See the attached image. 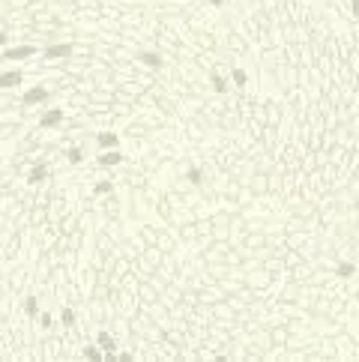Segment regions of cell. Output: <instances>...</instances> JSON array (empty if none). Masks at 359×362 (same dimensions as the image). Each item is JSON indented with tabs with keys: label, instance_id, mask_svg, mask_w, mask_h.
<instances>
[{
	"label": "cell",
	"instance_id": "cell-19",
	"mask_svg": "<svg viewBox=\"0 0 359 362\" xmlns=\"http://www.w3.org/2000/svg\"><path fill=\"white\" fill-rule=\"evenodd\" d=\"M66 159H69L72 165H81V159H84V153H81V147H72L69 153H66Z\"/></svg>",
	"mask_w": 359,
	"mask_h": 362
},
{
	"label": "cell",
	"instance_id": "cell-1",
	"mask_svg": "<svg viewBox=\"0 0 359 362\" xmlns=\"http://www.w3.org/2000/svg\"><path fill=\"white\" fill-rule=\"evenodd\" d=\"M51 99V90L48 87H39V84H36V87H27L24 93H21V102H24V105H42V102H48Z\"/></svg>",
	"mask_w": 359,
	"mask_h": 362
},
{
	"label": "cell",
	"instance_id": "cell-23",
	"mask_svg": "<svg viewBox=\"0 0 359 362\" xmlns=\"http://www.w3.org/2000/svg\"><path fill=\"white\" fill-rule=\"evenodd\" d=\"M9 42V36H6V33H0V45H6Z\"/></svg>",
	"mask_w": 359,
	"mask_h": 362
},
{
	"label": "cell",
	"instance_id": "cell-18",
	"mask_svg": "<svg viewBox=\"0 0 359 362\" xmlns=\"http://www.w3.org/2000/svg\"><path fill=\"white\" fill-rule=\"evenodd\" d=\"M93 192H96V195H111V192H114V183H111V180H102V183L93 186Z\"/></svg>",
	"mask_w": 359,
	"mask_h": 362
},
{
	"label": "cell",
	"instance_id": "cell-2",
	"mask_svg": "<svg viewBox=\"0 0 359 362\" xmlns=\"http://www.w3.org/2000/svg\"><path fill=\"white\" fill-rule=\"evenodd\" d=\"M21 81H24L21 69H6V72H0V90H15L21 87Z\"/></svg>",
	"mask_w": 359,
	"mask_h": 362
},
{
	"label": "cell",
	"instance_id": "cell-16",
	"mask_svg": "<svg viewBox=\"0 0 359 362\" xmlns=\"http://www.w3.org/2000/svg\"><path fill=\"white\" fill-rule=\"evenodd\" d=\"M60 323H63V326H72V323H75V308H69V305L60 308Z\"/></svg>",
	"mask_w": 359,
	"mask_h": 362
},
{
	"label": "cell",
	"instance_id": "cell-7",
	"mask_svg": "<svg viewBox=\"0 0 359 362\" xmlns=\"http://www.w3.org/2000/svg\"><path fill=\"white\" fill-rule=\"evenodd\" d=\"M60 120H63V111H60V108H51V111H45V114L39 117V126H42V129H51V126H60Z\"/></svg>",
	"mask_w": 359,
	"mask_h": 362
},
{
	"label": "cell",
	"instance_id": "cell-21",
	"mask_svg": "<svg viewBox=\"0 0 359 362\" xmlns=\"http://www.w3.org/2000/svg\"><path fill=\"white\" fill-rule=\"evenodd\" d=\"M350 9H353V18L359 21V0H350Z\"/></svg>",
	"mask_w": 359,
	"mask_h": 362
},
{
	"label": "cell",
	"instance_id": "cell-5",
	"mask_svg": "<svg viewBox=\"0 0 359 362\" xmlns=\"http://www.w3.org/2000/svg\"><path fill=\"white\" fill-rule=\"evenodd\" d=\"M96 162H99L102 168H111V165H120V162H123V153H120V150H102Z\"/></svg>",
	"mask_w": 359,
	"mask_h": 362
},
{
	"label": "cell",
	"instance_id": "cell-8",
	"mask_svg": "<svg viewBox=\"0 0 359 362\" xmlns=\"http://www.w3.org/2000/svg\"><path fill=\"white\" fill-rule=\"evenodd\" d=\"M96 144H99V150H117L120 138H117L114 132H99V135H96Z\"/></svg>",
	"mask_w": 359,
	"mask_h": 362
},
{
	"label": "cell",
	"instance_id": "cell-20",
	"mask_svg": "<svg viewBox=\"0 0 359 362\" xmlns=\"http://www.w3.org/2000/svg\"><path fill=\"white\" fill-rule=\"evenodd\" d=\"M39 326L42 330H51V326H54V317H51L48 312H39Z\"/></svg>",
	"mask_w": 359,
	"mask_h": 362
},
{
	"label": "cell",
	"instance_id": "cell-22",
	"mask_svg": "<svg viewBox=\"0 0 359 362\" xmlns=\"http://www.w3.org/2000/svg\"><path fill=\"white\" fill-rule=\"evenodd\" d=\"M210 6H225V0H207Z\"/></svg>",
	"mask_w": 359,
	"mask_h": 362
},
{
	"label": "cell",
	"instance_id": "cell-14",
	"mask_svg": "<svg viewBox=\"0 0 359 362\" xmlns=\"http://www.w3.org/2000/svg\"><path fill=\"white\" fill-rule=\"evenodd\" d=\"M210 81H213V90H216V93H228V81L221 78L219 72H213V75H210Z\"/></svg>",
	"mask_w": 359,
	"mask_h": 362
},
{
	"label": "cell",
	"instance_id": "cell-17",
	"mask_svg": "<svg viewBox=\"0 0 359 362\" xmlns=\"http://www.w3.org/2000/svg\"><path fill=\"white\" fill-rule=\"evenodd\" d=\"M84 356L93 359V362H99V359H105V350H102L99 344H96V347H84Z\"/></svg>",
	"mask_w": 359,
	"mask_h": 362
},
{
	"label": "cell",
	"instance_id": "cell-11",
	"mask_svg": "<svg viewBox=\"0 0 359 362\" xmlns=\"http://www.w3.org/2000/svg\"><path fill=\"white\" fill-rule=\"evenodd\" d=\"M186 180H189L192 186H201L203 183V171L198 165H189V171H186Z\"/></svg>",
	"mask_w": 359,
	"mask_h": 362
},
{
	"label": "cell",
	"instance_id": "cell-3",
	"mask_svg": "<svg viewBox=\"0 0 359 362\" xmlns=\"http://www.w3.org/2000/svg\"><path fill=\"white\" fill-rule=\"evenodd\" d=\"M33 54H36V45H15V48H6L0 60H27Z\"/></svg>",
	"mask_w": 359,
	"mask_h": 362
},
{
	"label": "cell",
	"instance_id": "cell-15",
	"mask_svg": "<svg viewBox=\"0 0 359 362\" xmlns=\"http://www.w3.org/2000/svg\"><path fill=\"white\" fill-rule=\"evenodd\" d=\"M231 81L236 84V87H246V84H249V75H246V69H234V72H231Z\"/></svg>",
	"mask_w": 359,
	"mask_h": 362
},
{
	"label": "cell",
	"instance_id": "cell-10",
	"mask_svg": "<svg viewBox=\"0 0 359 362\" xmlns=\"http://www.w3.org/2000/svg\"><path fill=\"white\" fill-rule=\"evenodd\" d=\"M96 344L105 350V356H111V353L117 350V341H114V335H108V332H99V335H96Z\"/></svg>",
	"mask_w": 359,
	"mask_h": 362
},
{
	"label": "cell",
	"instance_id": "cell-6",
	"mask_svg": "<svg viewBox=\"0 0 359 362\" xmlns=\"http://www.w3.org/2000/svg\"><path fill=\"white\" fill-rule=\"evenodd\" d=\"M45 177H48V165H45V162L33 165V168L27 171V183H30V186H36V183H45Z\"/></svg>",
	"mask_w": 359,
	"mask_h": 362
},
{
	"label": "cell",
	"instance_id": "cell-13",
	"mask_svg": "<svg viewBox=\"0 0 359 362\" xmlns=\"http://www.w3.org/2000/svg\"><path fill=\"white\" fill-rule=\"evenodd\" d=\"M24 312H27V317H36L42 308H39V302H36V297H27L24 299Z\"/></svg>",
	"mask_w": 359,
	"mask_h": 362
},
{
	"label": "cell",
	"instance_id": "cell-12",
	"mask_svg": "<svg viewBox=\"0 0 359 362\" xmlns=\"http://www.w3.org/2000/svg\"><path fill=\"white\" fill-rule=\"evenodd\" d=\"M335 275H341V279H350V275H356V264H350V261H341V264L335 267Z\"/></svg>",
	"mask_w": 359,
	"mask_h": 362
},
{
	"label": "cell",
	"instance_id": "cell-4",
	"mask_svg": "<svg viewBox=\"0 0 359 362\" xmlns=\"http://www.w3.org/2000/svg\"><path fill=\"white\" fill-rule=\"evenodd\" d=\"M72 45L69 42H57V45H48L45 51H42V54L48 57V60H63V57H72Z\"/></svg>",
	"mask_w": 359,
	"mask_h": 362
},
{
	"label": "cell",
	"instance_id": "cell-9",
	"mask_svg": "<svg viewBox=\"0 0 359 362\" xmlns=\"http://www.w3.org/2000/svg\"><path fill=\"white\" fill-rule=\"evenodd\" d=\"M138 60H141L147 69H159V66H162V54H159V51H141Z\"/></svg>",
	"mask_w": 359,
	"mask_h": 362
}]
</instances>
